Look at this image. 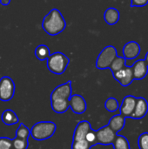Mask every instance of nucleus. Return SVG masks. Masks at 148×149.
<instances>
[{"instance_id": "f257e3e1", "label": "nucleus", "mask_w": 148, "mask_h": 149, "mask_svg": "<svg viewBox=\"0 0 148 149\" xmlns=\"http://www.w3.org/2000/svg\"><path fill=\"white\" fill-rule=\"evenodd\" d=\"M72 81L58 86L51 94V106L57 113H64L69 108V99L72 96Z\"/></svg>"}, {"instance_id": "f03ea898", "label": "nucleus", "mask_w": 148, "mask_h": 149, "mask_svg": "<svg viewBox=\"0 0 148 149\" xmlns=\"http://www.w3.org/2000/svg\"><path fill=\"white\" fill-rule=\"evenodd\" d=\"M42 27L48 35L56 36L65 29L66 22L58 10L52 9L44 17Z\"/></svg>"}, {"instance_id": "7ed1b4c3", "label": "nucleus", "mask_w": 148, "mask_h": 149, "mask_svg": "<svg viewBox=\"0 0 148 149\" xmlns=\"http://www.w3.org/2000/svg\"><path fill=\"white\" fill-rule=\"evenodd\" d=\"M56 131V125L51 121H40L32 126L30 129L31 136L36 141H45L53 136Z\"/></svg>"}, {"instance_id": "20e7f679", "label": "nucleus", "mask_w": 148, "mask_h": 149, "mask_svg": "<svg viewBox=\"0 0 148 149\" xmlns=\"http://www.w3.org/2000/svg\"><path fill=\"white\" fill-rule=\"evenodd\" d=\"M46 60L48 70L51 72L58 75L64 73L70 63V59L68 58V57L60 52L50 54Z\"/></svg>"}, {"instance_id": "39448f33", "label": "nucleus", "mask_w": 148, "mask_h": 149, "mask_svg": "<svg viewBox=\"0 0 148 149\" xmlns=\"http://www.w3.org/2000/svg\"><path fill=\"white\" fill-rule=\"evenodd\" d=\"M117 56H118L117 49L113 45L106 46L97 58L96 67L100 70L109 68L111 64L113 63V61Z\"/></svg>"}, {"instance_id": "423d86ee", "label": "nucleus", "mask_w": 148, "mask_h": 149, "mask_svg": "<svg viewBox=\"0 0 148 149\" xmlns=\"http://www.w3.org/2000/svg\"><path fill=\"white\" fill-rule=\"evenodd\" d=\"M14 81L8 76H3L0 79V100L3 102L10 101L15 93Z\"/></svg>"}, {"instance_id": "0eeeda50", "label": "nucleus", "mask_w": 148, "mask_h": 149, "mask_svg": "<svg viewBox=\"0 0 148 149\" xmlns=\"http://www.w3.org/2000/svg\"><path fill=\"white\" fill-rule=\"evenodd\" d=\"M97 141L100 145H113L117 134L107 125L96 131Z\"/></svg>"}, {"instance_id": "6e6552de", "label": "nucleus", "mask_w": 148, "mask_h": 149, "mask_svg": "<svg viewBox=\"0 0 148 149\" xmlns=\"http://www.w3.org/2000/svg\"><path fill=\"white\" fill-rule=\"evenodd\" d=\"M113 74V78L122 86H128L134 80L132 66L126 65L125 67H123L122 69H120V71H118Z\"/></svg>"}, {"instance_id": "1a4fd4ad", "label": "nucleus", "mask_w": 148, "mask_h": 149, "mask_svg": "<svg viewBox=\"0 0 148 149\" xmlns=\"http://www.w3.org/2000/svg\"><path fill=\"white\" fill-rule=\"evenodd\" d=\"M69 105L72 111L76 114H81L85 113L87 108L85 100L79 94L72 95L69 99Z\"/></svg>"}, {"instance_id": "9d476101", "label": "nucleus", "mask_w": 148, "mask_h": 149, "mask_svg": "<svg viewBox=\"0 0 148 149\" xmlns=\"http://www.w3.org/2000/svg\"><path fill=\"white\" fill-rule=\"evenodd\" d=\"M137 98L133 95H127L123 99L122 104L120 107V114L125 118H131L136 105Z\"/></svg>"}, {"instance_id": "9b49d317", "label": "nucleus", "mask_w": 148, "mask_h": 149, "mask_svg": "<svg viewBox=\"0 0 148 149\" xmlns=\"http://www.w3.org/2000/svg\"><path fill=\"white\" fill-rule=\"evenodd\" d=\"M140 45L136 41L127 42L123 47V56L126 59H134L140 53Z\"/></svg>"}, {"instance_id": "f8f14e48", "label": "nucleus", "mask_w": 148, "mask_h": 149, "mask_svg": "<svg viewBox=\"0 0 148 149\" xmlns=\"http://www.w3.org/2000/svg\"><path fill=\"white\" fill-rule=\"evenodd\" d=\"M148 113V102L147 100L143 97L137 98L136 105L134 111L131 116V118L134 120H140L146 117Z\"/></svg>"}, {"instance_id": "ddd939ff", "label": "nucleus", "mask_w": 148, "mask_h": 149, "mask_svg": "<svg viewBox=\"0 0 148 149\" xmlns=\"http://www.w3.org/2000/svg\"><path fill=\"white\" fill-rule=\"evenodd\" d=\"M134 79L140 80L147 77L148 73V65L145 59H138L132 65Z\"/></svg>"}, {"instance_id": "4468645a", "label": "nucleus", "mask_w": 148, "mask_h": 149, "mask_svg": "<svg viewBox=\"0 0 148 149\" xmlns=\"http://www.w3.org/2000/svg\"><path fill=\"white\" fill-rule=\"evenodd\" d=\"M92 129L90 123L87 120H82L80 121L75 130H74V134H73V141H81V140H85V136L87 134V133Z\"/></svg>"}, {"instance_id": "2eb2a0df", "label": "nucleus", "mask_w": 148, "mask_h": 149, "mask_svg": "<svg viewBox=\"0 0 148 149\" xmlns=\"http://www.w3.org/2000/svg\"><path fill=\"white\" fill-rule=\"evenodd\" d=\"M120 17V11L116 8H113V7H110L106 9L104 13V19L106 22V24L110 25L116 24L119 22Z\"/></svg>"}, {"instance_id": "dca6fc26", "label": "nucleus", "mask_w": 148, "mask_h": 149, "mask_svg": "<svg viewBox=\"0 0 148 149\" xmlns=\"http://www.w3.org/2000/svg\"><path fill=\"white\" fill-rule=\"evenodd\" d=\"M126 124V118L124 116H122L121 114H117L113 116L110 120H109V124L108 126L116 133L118 134L119 132H120Z\"/></svg>"}, {"instance_id": "f3484780", "label": "nucleus", "mask_w": 148, "mask_h": 149, "mask_svg": "<svg viewBox=\"0 0 148 149\" xmlns=\"http://www.w3.org/2000/svg\"><path fill=\"white\" fill-rule=\"evenodd\" d=\"M1 118H2V121L3 122V124H5L7 126L15 125L19 122V119H18L17 113L10 109H7V110L3 111Z\"/></svg>"}, {"instance_id": "a211bd4d", "label": "nucleus", "mask_w": 148, "mask_h": 149, "mask_svg": "<svg viewBox=\"0 0 148 149\" xmlns=\"http://www.w3.org/2000/svg\"><path fill=\"white\" fill-rule=\"evenodd\" d=\"M51 52H50V49L47 45H38L36 50H35V55L36 58L38 60H46L48 58V57L50 56Z\"/></svg>"}, {"instance_id": "6ab92c4d", "label": "nucleus", "mask_w": 148, "mask_h": 149, "mask_svg": "<svg viewBox=\"0 0 148 149\" xmlns=\"http://www.w3.org/2000/svg\"><path fill=\"white\" fill-rule=\"evenodd\" d=\"M113 145L114 149H131L128 140L123 135H117Z\"/></svg>"}, {"instance_id": "aec40b11", "label": "nucleus", "mask_w": 148, "mask_h": 149, "mask_svg": "<svg viewBox=\"0 0 148 149\" xmlns=\"http://www.w3.org/2000/svg\"><path fill=\"white\" fill-rule=\"evenodd\" d=\"M126 65V59L124 57H119L117 56L114 60L113 61V63L111 64L109 69L112 71L113 73L120 71V69H122L123 67H125Z\"/></svg>"}, {"instance_id": "412c9836", "label": "nucleus", "mask_w": 148, "mask_h": 149, "mask_svg": "<svg viewBox=\"0 0 148 149\" xmlns=\"http://www.w3.org/2000/svg\"><path fill=\"white\" fill-rule=\"evenodd\" d=\"M29 136H31L30 129H29L24 124L21 123V124L19 125V127H17V129L16 137H17V138H19V139H22V140L28 141Z\"/></svg>"}, {"instance_id": "4be33fe9", "label": "nucleus", "mask_w": 148, "mask_h": 149, "mask_svg": "<svg viewBox=\"0 0 148 149\" xmlns=\"http://www.w3.org/2000/svg\"><path fill=\"white\" fill-rule=\"evenodd\" d=\"M105 107L108 112H111V113L116 112L120 108L119 101L113 97L108 98L105 103Z\"/></svg>"}, {"instance_id": "5701e85b", "label": "nucleus", "mask_w": 148, "mask_h": 149, "mask_svg": "<svg viewBox=\"0 0 148 149\" xmlns=\"http://www.w3.org/2000/svg\"><path fill=\"white\" fill-rule=\"evenodd\" d=\"M28 141L22 140L19 138H15L12 140V148L13 149H27L28 148Z\"/></svg>"}, {"instance_id": "b1692460", "label": "nucleus", "mask_w": 148, "mask_h": 149, "mask_svg": "<svg viewBox=\"0 0 148 149\" xmlns=\"http://www.w3.org/2000/svg\"><path fill=\"white\" fill-rule=\"evenodd\" d=\"M92 145L85 140L81 141H73L72 149H91Z\"/></svg>"}, {"instance_id": "393cba45", "label": "nucleus", "mask_w": 148, "mask_h": 149, "mask_svg": "<svg viewBox=\"0 0 148 149\" xmlns=\"http://www.w3.org/2000/svg\"><path fill=\"white\" fill-rule=\"evenodd\" d=\"M138 145L140 149H148V133H143L140 135L138 140Z\"/></svg>"}, {"instance_id": "a878e982", "label": "nucleus", "mask_w": 148, "mask_h": 149, "mask_svg": "<svg viewBox=\"0 0 148 149\" xmlns=\"http://www.w3.org/2000/svg\"><path fill=\"white\" fill-rule=\"evenodd\" d=\"M85 141H88V142L92 145V147L97 145V144H98V141H97L96 131L91 129V130L87 133V134H86V136H85Z\"/></svg>"}, {"instance_id": "bb28decb", "label": "nucleus", "mask_w": 148, "mask_h": 149, "mask_svg": "<svg viewBox=\"0 0 148 149\" xmlns=\"http://www.w3.org/2000/svg\"><path fill=\"white\" fill-rule=\"evenodd\" d=\"M0 149H12V140L7 137H1Z\"/></svg>"}, {"instance_id": "cd10ccee", "label": "nucleus", "mask_w": 148, "mask_h": 149, "mask_svg": "<svg viewBox=\"0 0 148 149\" xmlns=\"http://www.w3.org/2000/svg\"><path fill=\"white\" fill-rule=\"evenodd\" d=\"M148 3V0H131L132 7H143Z\"/></svg>"}, {"instance_id": "c85d7f7f", "label": "nucleus", "mask_w": 148, "mask_h": 149, "mask_svg": "<svg viewBox=\"0 0 148 149\" xmlns=\"http://www.w3.org/2000/svg\"><path fill=\"white\" fill-rule=\"evenodd\" d=\"M10 1H11V0H0V3H1L2 5H3V6H7V5L10 4Z\"/></svg>"}, {"instance_id": "c756f323", "label": "nucleus", "mask_w": 148, "mask_h": 149, "mask_svg": "<svg viewBox=\"0 0 148 149\" xmlns=\"http://www.w3.org/2000/svg\"><path fill=\"white\" fill-rule=\"evenodd\" d=\"M145 61H146V63L148 65V52H147V54H146V58H145Z\"/></svg>"}]
</instances>
